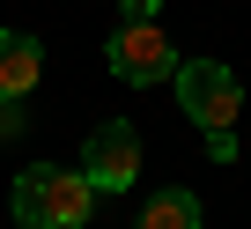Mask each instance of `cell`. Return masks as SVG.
<instances>
[{"label": "cell", "mask_w": 251, "mask_h": 229, "mask_svg": "<svg viewBox=\"0 0 251 229\" xmlns=\"http://www.w3.org/2000/svg\"><path fill=\"white\" fill-rule=\"evenodd\" d=\"M15 222L23 229H81L89 222V207H96V185L81 178V170H52V163H37V170H23L15 178Z\"/></svg>", "instance_id": "6da1fadb"}, {"label": "cell", "mask_w": 251, "mask_h": 229, "mask_svg": "<svg viewBox=\"0 0 251 229\" xmlns=\"http://www.w3.org/2000/svg\"><path fill=\"white\" fill-rule=\"evenodd\" d=\"M177 103H185V119H200L207 133H229L244 119V81L222 67V59H177Z\"/></svg>", "instance_id": "7a4b0ae2"}, {"label": "cell", "mask_w": 251, "mask_h": 229, "mask_svg": "<svg viewBox=\"0 0 251 229\" xmlns=\"http://www.w3.org/2000/svg\"><path fill=\"white\" fill-rule=\"evenodd\" d=\"M103 59H111V74H118V81H133V89H148V81H170V74H177V45H170L155 23H118V37L103 45Z\"/></svg>", "instance_id": "3957f363"}, {"label": "cell", "mask_w": 251, "mask_h": 229, "mask_svg": "<svg viewBox=\"0 0 251 229\" xmlns=\"http://www.w3.org/2000/svg\"><path fill=\"white\" fill-rule=\"evenodd\" d=\"M81 178H89L96 192H126V185L141 178V133L126 126V119L96 126V133H89V148H81Z\"/></svg>", "instance_id": "277c9868"}, {"label": "cell", "mask_w": 251, "mask_h": 229, "mask_svg": "<svg viewBox=\"0 0 251 229\" xmlns=\"http://www.w3.org/2000/svg\"><path fill=\"white\" fill-rule=\"evenodd\" d=\"M45 74V45L30 30H0V96H30Z\"/></svg>", "instance_id": "5b68a950"}, {"label": "cell", "mask_w": 251, "mask_h": 229, "mask_svg": "<svg viewBox=\"0 0 251 229\" xmlns=\"http://www.w3.org/2000/svg\"><path fill=\"white\" fill-rule=\"evenodd\" d=\"M133 229H200V200L192 192H155Z\"/></svg>", "instance_id": "8992f818"}, {"label": "cell", "mask_w": 251, "mask_h": 229, "mask_svg": "<svg viewBox=\"0 0 251 229\" xmlns=\"http://www.w3.org/2000/svg\"><path fill=\"white\" fill-rule=\"evenodd\" d=\"M30 126V111H23V96H0V141H15Z\"/></svg>", "instance_id": "52a82bcc"}, {"label": "cell", "mask_w": 251, "mask_h": 229, "mask_svg": "<svg viewBox=\"0 0 251 229\" xmlns=\"http://www.w3.org/2000/svg\"><path fill=\"white\" fill-rule=\"evenodd\" d=\"M155 8H163V0H118V15H126V23H155Z\"/></svg>", "instance_id": "ba28073f"}]
</instances>
